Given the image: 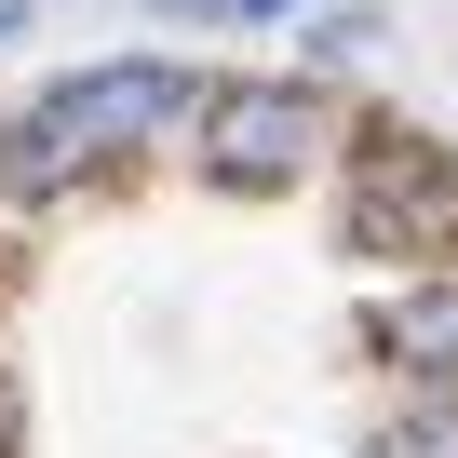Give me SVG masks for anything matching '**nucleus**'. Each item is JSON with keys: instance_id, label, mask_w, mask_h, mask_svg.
Segmentation results:
<instances>
[{"instance_id": "0eeeda50", "label": "nucleus", "mask_w": 458, "mask_h": 458, "mask_svg": "<svg viewBox=\"0 0 458 458\" xmlns=\"http://www.w3.org/2000/svg\"><path fill=\"white\" fill-rule=\"evenodd\" d=\"M14 28H28V0H0V41H14Z\"/></svg>"}, {"instance_id": "20e7f679", "label": "nucleus", "mask_w": 458, "mask_h": 458, "mask_svg": "<svg viewBox=\"0 0 458 458\" xmlns=\"http://www.w3.org/2000/svg\"><path fill=\"white\" fill-rule=\"evenodd\" d=\"M377 351L404 377H458V270H418L391 310H377Z\"/></svg>"}, {"instance_id": "423d86ee", "label": "nucleus", "mask_w": 458, "mask_h": 458, "mask_svg": "<svg viewBox=\"0 0 458 458\" xmlns=\"http://www.w3.org/2000/svg\"><path fill=\"white\" fill-rule=\"evenodd\" d=\"M0 458H14V377H0Z\"/></svg>"}, {"instance_id": "f257e3e1", "label": "nucleus", "mask_w": 458, "mask_h": 458, "mask_svg": "<svg viewBox=\"0 0 458 458\" xmlns=\"http://www.w3.org/2000/svg\"><path fill=\"white\" fill-rule=\"evenodd\" d=\"M189 108H202V81L175 68V55H108V68H68L14 135H0V202H55L68 175H95V162H135V148H162V135H189Z\"/></svg>"}, {"instance_id": "39448f33", "label": "nucleus", "mask_w": 458, "mask_h": 458, "mask_svg": "<svg viewBox=\"0 0 458 458\" xmlns=\"http://www.w3.org/2000/svg\"><path fill=\"white\" fill-rule=\"evenodd\" d=\"M377 458H458V377H431V391L377 431Z\"/></svg>"}, {"instance_id": "7ed1b4c3", "label": "nucleus", "mask_w": 458, "mask_h": 458, "mask_svg": "<svg viewBox=\"0 0 458 458\" xmlns=\"http://www.w3.org/2000/svg\"><path fill=\"white\" fill-rule=\"evenodd\" d=\"M324 95L310 81H202V108H189V148H202V175L216 189H243V202H270V189H297L310 162H324Z\"/></svg>"}, {"instance_id": "f03ea898", "label": "nucleus", "mask_w": 458, "mask_h": 458, "mask_svg": "<svg viewBox=\"0 0 458 458\" xmlns=\"http://www.w3.org/2000/svg\"><path fill=\"white\" fill-rule=\"evenodd\" d=\"M337 243L377 270H445L458 257V162L431 135H364L337 175Z\"/></svg>"}]
</instances>
